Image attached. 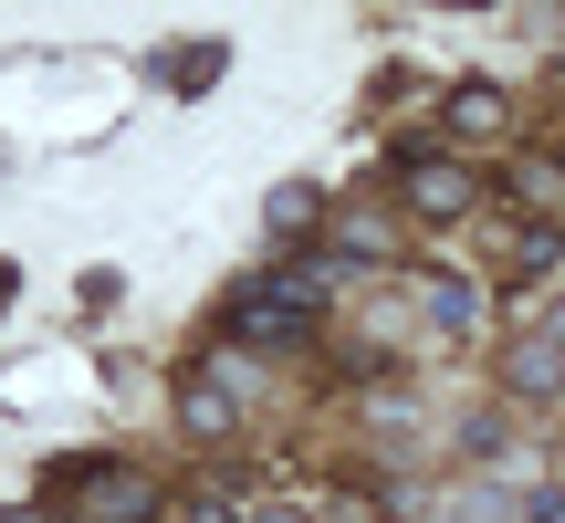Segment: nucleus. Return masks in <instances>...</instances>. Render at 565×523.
Segmentation results:
<instances>
[{"label": "nucleus", "instance_id": "obj_9", "mask_svg": "<svg viewBox=\"0 0 565 523\" xmlns=\"http://www.w3.org/2000/svg\"><path fill=\"white\" fill-rule=\"evenodd\" d=\"M315 221H324V200H315L303 179H294V189H273V200H263V231H273V242H303Z\"/></svg>", "mask_w": 565, "mask_h": 523}, {"label": "nucleus", "instance_id": "obj_14", "mask_svg": "<svg viewBox=\"0 0 565 523\" xmlns=\"http://www.w3.org/2000/svg\"><path fill=\"white\" fill-rule=\"evenodd\" d=\"M0 523H53V513H0Z\"/></svg>", "mask_w": 565, "mask_h": 523}, {"label": "nucleus", "instance_id": "obj_13", "mask_svg": "<svg viewBox=\"0 0 565 523\" xmlns=\"http://www.w3.org/2000/svg\"><path fill=\"white\" fill-rule=\"evenodd\" d=\"M242 523H303V513H294V503H252Z\"/></svg>", "mask_w": 565, "mask_h": 523}, {"label": "nucleus", "instance_id": "obj_3", "mask_svg": "<svg viewBox=\"0 0 565 523\" xmlns=\"http://www.w3.org/2000/svg\"><path fill=\"white\" fill-rule=\"evenodd\" d=\"M231 335H242V345H273V356H282V345H303V335H315V314H303L282 282H252V293L231 303Z\"/></svg>", "mask_w": 565, "mask_h": 523}, {"label": "nucleus", "instance_id": "obj_6", "mask_svg": "<svg viewBox=\"0 0 565 523\" xmlns=\"http://www.w3.org/2000/svg\"><path fill=\"white\" fill-rule=\"evenodd\" d=\"M450 137H513V95L492 74H461L450 84Z\"/></svg>", "mask_w": 565, "mask_h": 523}, {"label": "nucleus", "instance_id": "obj_2", "mask_svg": "<svg viewBox=\"0 0 565 523\" xmlns=\"http://www.w3.org/2000/svg\"><path fill=\"white\" fill-rule=\"evenodd\" d=\"M158 513H168V482L137 461H105L74 482V523H158Z\"/></svg>", "mask_w": 565, "mask_h": 523}, {"label": "nucleus", "instance_id": "obj_8", "mask_svg": "<svg viewBox=\"0 0 565 523\" xmlns=\"http://www.w3.org/2000/svg\"><path fill=\"white\" fill-rule=\"evenodd\" d=\"M335 262H398V231L377 210H335Z\"/></svg>", "mask_w": 565, "mask_h": 523}, {"label": "nucleus", "instance_id": "obj_10", "mask_svg": "<svg viewBox=\"0 0 565 523\" xmlns=\"http://www.w3.org/2000/svg\"><path fill=\"white\" fill-rule=\"evenodd\" d=\"M555 262H565V221H524V231H513V273H555Z\"/></svg>", "mask_w": 565, "mask_h": 523}, {"label": "nucleus", "instance_id": "obj_7", "mask_svg": "<svg viewBox=\"0 0 565 523\" xmlns=\"http://www.w3.org/2000/svg\"><path fill=\"white\" fill-rule=\"evenodd\" d=\"M419 314H429V335H440V345H461L471 324H482V282H471V273H429Z\"/></svg>", "mask_w": 565, "mask_h": 523}, {"label": "nucleus", "instance_id": "obj_11", "mask_svg": "<svg viewBox=\"0 0 565 523\" xmlns=\"http://www.w3.org/2000/svg\"><path fill=\"white\" fill-rule=\"evenodd\" d=\"M221 42H200V53H158V84H179V95H200V84H221Z\"/></svg>", "mask_w": 565, "mask_h": 523}, {"label": "nucleus", "instance_id": "obj_12", "mask_svg": "<svg viewBox=\"0 0 565 523\" xmlns=\"http://www.w3.org/2000/svg\"><path fill=\"white\" fill-rule=\"evenodd\" d=\"M461 450H471V461H492V450H503V408H482V419H461Z\"/></svg>", "mask_w": 565, "mask_h": 523}, {"label": "nucleus", "instance_id": "obj_4", "mask_svg": "<svg viewBox=\"0 0 565 523\" xmlns=\"http://www.w3.org/2000/svg\"><path fill=\"white\" fill-rule=\"evenodd\" d=\"M503 387H513V398H565V314H545L534 335H513Z\"/></svg>", "mask_w": 565, "mask_h": 523}, {"label": "nucleus", "instance_id": "obj_5", "mask_svg": "<svg viewBox=\"0 0 565 523\" xmlns=\"http://www.w3.org/2000/svg\"><path fill=\"white\" fill-rule=\"evenodd\" d=\"M179 429H189V440H231V429H242V387H231L221 366L179 377Z\"/></svg>", "mask_w": 565, "mask_h": 523}, {"label": "nucleus", "instance_id": "obj_1", "mask_svg": "<svg viewBox=\"0 0 565 523\" xmlns=\"http://www.w3.org/2000/svg\"><path fill=\"white\" fill-rule=\"evenodd\" d=\"M398 200L419 210V221H471V210H482V168L429 158V147H398Z\"/></svg>", "mask_w": 565, "mask_h": 523}]
</instances>
